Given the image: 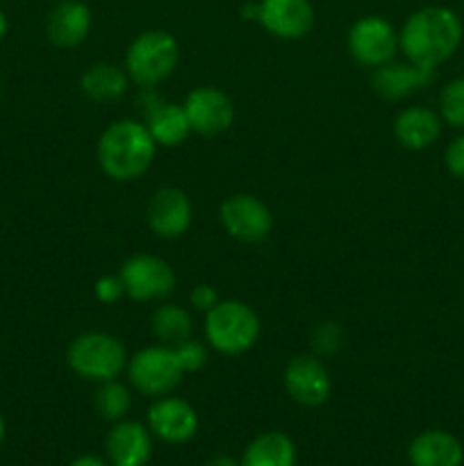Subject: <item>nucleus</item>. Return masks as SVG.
<instances>
[{"label":"nucleus","instance_id":"obj_36","mask_svg":"<svg viewBox=\"0 0 464 466\" xmlns=\"http://www.w3.org/2000/svg\"><path fill=\"white\" fill-rule=\"evenodd\" d=\"M57 3H62V0H57Z\"/></svg>","mask_w":464,"mask_h":466},{"label":"nucleus","instance_id":"obj_33","mask_svg":"<svg viewBox=\"0 0 464 466\" xmlns=\"http://www.w3.org/2000/svg\"><path fill=\"white\" fill-rule=\"evenodd\" d=\"M5 35H7V16H5V12L0 9V41H3Z\"/></svg>","mask_w":464,"mask_h":466},{"label":"nucleus","instance_id":"obj_17","mask_svg":"<svg viewBox=\"0 0 464 466\" xmlns=\"http://www.w3.org/2000/svg\"><path fill=\"white\" fill-rule=\"evenodd\" d=\"M435 80V68H423L417 64H394L387 62L382 66H376L371 76V85L382 98L400 100L409 96L412 91L423 89L426 85Z\"/></svg>","mask_w":464,"mask_h":466},{"label":"nucleus","instance_id":"obj_18","mask_svg":"<svg viewBox=\"0 0 464 466\" xmlns=\"http://www.w3.org/2000/svg\"><path fill=\"white\" fill-rule=\"evenodd\" d=\"M408 458L412 466H462L464 449L450 432L426 431L414 437Z\"/></svg>","mask_w":464,"mask_h":466},{"label":"nucleus","instance_id":"obj_7","mask_svg":"<svg viewBox=\"0 0 464 466\" xmlns=\"http://www.w3.org/2000/svg\"><path fill=\"white\" fill-rule=\"evenodd\" d=\"M348 50L364 66H382L394 59L398 50V35L387 18H358L348 30Z\"/></svg>","mask_w":464,"mask_h":466},{"label":"nucleus","instance_id":"obj_26","mask_svg":"<svg viewBox=\"0 0 464 466\" xmlns=\"http://www.w3.org/2000/svg\"><path fill=\"white\" fill-rule=\"evenodd\" d=\"M173 350H176L177 362H180L185 373L198 371V369H203L205 362H207V350H205V346L200 344V341L185 339L180 341V344L173 346Z\"/></svg>","mask_w":464,"mask_h":466},{"label":"nucleus","instance_id":"obj_10","mask_svg":"<svg viewBox=\"0 0 464 466\" xmlns=\"http://www.w3.org/2000/svg\"><path fill=\"white\" fill-rule=\"evenodd\" d=\"M185 112L191 130L198 135H221L235 121V105L223 91L214 86H198L185 100Z\"/></svg>","mask_w":464,"mask_h":466},{"label":"nucleus","instance_id":"obj_16","mask_svg":"<svg viewBox=\"0 0 464 466\" xmlns=\"http://www.w3.org/2000/svg\"><path fill=\"white\" fill-rule=\"evenodd\" d=\"M91 9L80 0H62L48 14L45 35L59 48H76L89 36Z\"/></svg>","mask_w":464,"mask_h":466},{"label":"nucleus","instance_id":"obj_15","mask_svg":"<svg viewBox=\"0 0 464 466\" xmlns=\"http://www.w3.org/2000/svg\"><path fill=\"white\" fill-rule=\"evenodd\" d=\"M105 453L112 466H146L153 453L148 428L139 421H116L105 440Z\"/></svg>","mask_w":464,"mask_h":466},{"label":"nucleus","instance_id":"obj_4","mask_svg":"<svg viewBox=\"0 0 464 466\" xmlns=\"http://www.w3.org/2000/svg\"><path fill=\"white\" fill-rule=\"evenodd\" d=\"M68 367L91 382L116 380L127 367L126 346L107 332H85L68 346Z\"/></svg>","mask_w":464,"mask_h":466},{"label":"nucleus","instance_id":"obj_32","mask_svg":"<svg viewBox=\"0 0 464 466\" xmlns=\"http://www.w3.org/2000/svg\"><path fill=\"white\" fill-rule=\"evenodd\" d=\"M207 466H239V464H237L232 458H227V455H218V458L209 460Z\"/></svg>","mask_w":464,"mask_h":466},{"label":"nucleus","instance_id":"obj_11","mask_svg":"<svg viewBox=\"0 0 464 466\" xmlns=\"http://www.w3.org/2000/svg\"><path fill=\"white\" fill-rule=\"evenodd\" d=\"M257 7V23L277 39H300L314 25L309 0H259Z\"/></svg>","mask_w":464,"mask_h":466},{"label":"nucleus","instance_id":"obj_30","mask_svg":"<svg viewBox=\"0 0 464 466\" xmlns=\"http://www.w3.org/2000/svg\"><path fill=\"white\" fill-rule=\"evenodd\" d=\"M189 299H191V305H194V308L205 309V312H207V309H212L214 305L218 303L217 291H214L209 285H198V287H196V289L191 291Z\"/></svg>","mask_w":464,"mask_h":466},{"label":"nucleus","instance_id":"obj_2","mask_svg":"<svg viewBox=\"0 0 464 466\" xmlns=\"http://www.w3.org/2000/svg\"><path fill=\"white\" fill-rule=\"evenodd\" d=\"M155 139L139 121H116L98 141V164L112 180H135L148 171L155 157Z\"/></svg>","mask_w":464,"mask_h":466},{"label":"nucleus","instance_id":"obj_19","mask_svg":"<svg viewBox=\"0 0 464 466\" xmlns=\"http://www.w3.org/2000/svg\"><path fill=\"white\" fill-rule=\"evenodd\" d=\"M394 135L400 146L409 150H423L435 144L441 135V118L428 107L403 109L394 121Z\"/></svg>","mask_w":464,"mask_h":466},{"label":"nucleus","instance_id":"obj_20","mask_svg":"<svg viewBox=\"0 0 464 466\" xmlns=\"http://www.w3.org/2000/svg\"><path fill=\"white\" fill-rule=\"evenodd\" d=\"M296 446L282 432H264L246 446L239 466H294Z\"/></svg>","mask_w":464,"mask_h":466},{"label":"nucleus","instance_id":"obj_23","mask_svg":"<svg viewBox=\"0 0 464 466\" xmlns=\"http://www.w3.org/2000/svg\"><path fill=\"white\" fill-rule=\"evenodd\" d=\"M153 332L164 344H180V341L189 339L191 317L185 309L177 308V305H162L153 314Z\"/></svg>","mask_w":464,"mask_h":466},{"label":"nucleus","instance_id":"obj_3","mask_svg":"<svg viewBox=\"0 0 464 466\" xmlns=\"http://www.w3.org/2000/svg\"><path fill=\"white\" fill-rule=\"evenodd\" d=\"M205 337L218 353L241 355L257 341L259 319L255 309L241 300H218L212 309H207Z\"/></svg>","mask_w":464,"mask_h":466},{"label":"nucleus","instance_id":"obj_6","mask_svg":"<svg viewBox=\"0 0 464 466\" xmlns=\"http://www.w3.org/2000/svg\"><path fill=\"white\" fill-rule=\"evenodd\" d=\"M130 380L141 394L168 396L182 382L180 362L173 346H148L127 362Z\"/></svg>","mask_w":464,"mask_h":466},{"label":"nucleus","instance_id":"obj_9","mask_svg":"<svg viewBox=\"0 0 464 466\" xmlns=\"http://www.w3.org/2000/svg\"><path fill=\"white\" fill-rule=\"evenodd\" d=\"M221 223L230 237L253 244L271 232L273 217L259 198L237 194L221 205Z\"/></svg>","mask_w":464,"mask_h":466},{"label":"nucleus","instance_id":"obj_5","mask_svg":"<svg viewBox=\"0 0 464 466\" xmlns=\"http://www.w3.org/2000/svg\"><path fill=\"white\" fill-rule=\"evenodd\" d=\"M180 46L166 30L141 32L130 44L126 55L127 76L141 86H153L166 80L177 66Z\"/></svg>","mask_w":464,"mask_h":466},{"label":"nucleus","instance_id":"obj_35","mask_svg":"<svg viewBox=\"0 0 464 466\" xmlns=\"http://www.w3.org/2000/svg\"><path fill=\"white\" fill-rule=\"evenodd\" d=\"M0 91H3V85H0Z\"/></svg>","mask_w":464,"mask_h":466},{"label":"nucleus","instance_id":"obj_27","mask_svg":"<svg viewBox=\"0 0 464 466\" xmlns=\"http://www.w3.org/2000/svg\"><path fill=\"white\" fill-rule=\"evenodd\" d=\"M341 337L344 335H341V330L335 326V323L332 321L321 323V326L317 328V332H314V339H312L314 349L323 355L335 353V350L341 346Z\"/></svg>","mask_w":464,"mask_h":466},{"label":"nucleus","instance_id":"obj_29","mask_svg":"<svg viewBox=\"0 0 464 466\" xmlns=\"http://www.w3.org/2000/svg\"><path fill=\"white\" fill-rule=\"evenodd\" d=\"M446 168L450 171V176L464 180V135L458 137V139L446 148Z\"/></svg>","mask_w":464,"mask_h":466},{"label":"nucleus","instance_id":"obj_12","mask_svg":"<svg viewBox=\"0 0 464 466\" xmlns=\"http://www.w3.org/2000/svg\"><path fill=\"white\" fill-rule=\"evenodd\" d=\"M285 390L296 403L305 408H318L330 396L328 369L314 355H298L285 369Z\"/></svg>","mask_w":464,"mask_h":466},{"label":"nucleus","instance_id":"obj_13","mask_svg":"<svg viewBox=\"0 0 464 466\" xmlns=\"http://www.w3.org/2000/svg\"><path fill=\"white\" fill-rule=\"evenodd\" d=\"M146 217H148V226L155 235L162 239H177L189 230L194 209H191V200L185 191L176 189V187H164L153 194L148 208H146Z\"/></svg>","mask_w":464,"mask_h":466},{"label":"nucleus","instance_id":"obj_1","mask_svg":"<svg viewBox=\"0 0 464 466\" xmlns=\"http://www.w3.org/2000/svg\"><path fill=\"white\" fill-rule=\"evenodd\" d=\"M462 44V21L450 7L430 5L414 12L398 32V48L408 62L437 68Z\"/></svg>","mask_w":464,"mask_h":466},{"label":"nucleus","instance_id":"obj_8","mask_svg":"<svg viewBox=\"0 0 464 466\" xmlns=\"http://www.w3.org/2000/svg\"><path fill=\"white\" fill-rule=\"evenodd\" d=\"M123 289L132 300H157L164 299L176 287V273L155 255H135L127 259L118 273Z\"/></svg>","mask_w":464,"mask_h":466},{"label":"nucleus","instance_id":"obj_31","mask_svg":"<svg viewBox=\"0 0 464 466\" xmlns=\"http://www.w3.org/2000/svg\"><path fill=\"white\" fill-rule=\"evenodd\" d=\"M68 466H107V464H105L100 458H96V455H80V458L73 460Z\"/></svg>","mask_w":464,"mask_h":466},{"label":"nucleus","instance_id":"obj_25","mask_svg":"<svg viewBox=\"0 0 464 466\" xmlns=\"http://www.w3.org/2000/svg\"><path fill=\"white\" fill-rule=\"evenodd\" d=\"M439 109L449 126L464 130V77H455L441 89Z\"/></svg>","mask_w":464,"mask_h":466},{"label":"nucleus","instance_id":"obj_14","mask_svg":"<svg viewBox=\"0 0 464 466\" xmlns=\"http://www.w3.org/2000/svg\"><path fill=\"white\" fill-rule=\"evenodd\" d=\"M148 431L166 444H185L198 431V414L187 400L162 396L148 410Z\"/></svg>","mask_w":464,"mask_h":466},{"label":"nucleus","instance_id":"obj_22","mask_svg":"<svg viewBox=\"0 0 464 466\" xmlns=\"http://www.w3.org/2000/svg\"><path fill=\"white\" fill-rule=\"evenodd\" d=\"M80 86L96 103H109L126 94L127 76L114 64H96L82 76Z\"/></svg>","mask_w":464,"mask_h":466},{"label":"nucleus","instance_id":"obj_34","mask_svg":"<svg viewBox=\"0 0 464 466\" xmlns=\"http://www.w3.org/2000/svg\"><path fill=\"white\" fill-rule=\"evenodd\" d=\"M3 440H5V419L3 414H0V444H3Z\"/></svg>","mask_w":464,"mask_h":466},{"label":"nucleus","instance_id":"obj_24","mask_svg":"<svg viewBox=\"0 0 464 466\" xmlns=\"http://www.w3.org/2000/svg\"><path fill=\"white\" fill-rule=\"evenodd\" d=\"M130 391L126 385L116 380L100 382V390L96 391V410L105 421H121L130 410Z\"/></svg>","mask_w":464,"mask_h":466},{"label":"nucleus","instance_id":"obj_28","mask_svg":"<svg viewBox=\"0 0 464 466\" xmlns=\"http://www.w3.org/2000/svg\"><path fill=\"white\" fill-rule=\"evenodd\" d=\"M123 294H126V289H123V282L118 276L100 278V280L96 282V299H98L100 303L112 305L116 303Z\"/></svg>","mask_w":464,"mask_h":466},{"label":"nucleus","instance_id":"obj_21","mask_svg":"<svg viewBox=\"0 0 464 466\" xmlns=\"http://www.w3.org/2000/svg\"><path fill=\"white\" fill-rule=\"evenodd\" d=\"M148 132L157 146H177L189 137L191 126L185 107L173 103H155L148 109Z\"/></svg>","mask_w":464,"mask_h":466}]
</instances>
